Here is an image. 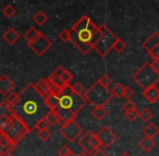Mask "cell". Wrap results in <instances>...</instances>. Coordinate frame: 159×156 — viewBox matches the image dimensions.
<instances>
[{
	"label": "cell",
	"mask_w": 159,
	"mask_h": 156,
	"mask_svg": "<svg viewBox=\"0 0 159 156\" xmlns=\"http://www.w3.org/2000/svg\"><path fill=\"white\" fill-rule=\"evenodd\" d=\"M89 142H91L92 147H93L95 151H97V149H99L100 147H102V143H100V141H99V139H98L97 134L94 133L93 135H92L91 141H89Z\"/></svg>",
	"instance_id": "cell-34"
},
{
	"label": "cell",
	"mask_w": 159,
	"mask_h": 156,
	"mask_svg": "<svg viewBox=\"0 0 159 156\" xmlns=\"http://www.w3.org/2000/svg\"><path fill=\"white\" fill-rule=\"evenodd\" d=\"M120 156H132V155H131V154L129 153V152H123V153H122Z\"/></svg>",
	"instance_id": "cell-47"
},
{
	"label": "cell",
	"mask_w": 159,
	"mask_h": 156,
	"mask_svg": "<svg viewBox=\"0 0 159 156\" xmlns=\"http://www.w3.org/2000/svg\"><path fill=\"white\" fill-rule=\"evenodd\" d=\"M92 115H93V117L96 119V120L100 121L108 115V110L106 109L105 106H93Z\"/></svg>",
	"instance_id": "cell-20"
},
{
	"label": "cell",
	"mask_w": 159,
	"mask_h": 156,
	"mask_svg": "<svg viewBox=\"0 0 159 156\" xmlns=\"http://www.w3.org/2000/svg\"><path fill=\"white\" fill-rule=\"evenodd\" d=\"M66 71V69L63 68V67H58L57 69H56L55 71H53V74L56 75H59V77H61L62 74H63V72Z\"/></svg>",
	"instance_id": "cell-45"
},
{
	"label": "cell",
	"mask_w": 159,
	"mask_h": 156,
	"mask_svg": "<svg viewBox=\"0 0 159 156\" xmlns=\"http://www.w3.org/2000/svg\"><path fill=\"white\" fill-rule=\"evenodd\" d=\"M152 67L155 68V70H157V71L159 72V59L152 60Z\"/></svg>",
	"instance_id": "cell-46"
},
{
	"label": "cell",
	"mask_w": 159,
	"mask_h": 156,
	"mask_svg": "<svg viewBox=\"0 0 159 156\" xmlns=\"http://www.w3.org/2000/svg\"><path fill=\"white\" fill-rule=\"evenodd\" d=\"M2 38L7 44L14 45L19 40H20V34H19L13 27H9V29L3 33Z\"/></svg>",
	"instance_id": "cell-16"
},
{
	"label": "cell",
	"mask_w": 159,
	"mask_h": 156,
	"mask_svg": "<svg viewBox=\"0 0 159 156\" xmlns=\"http://www.w3.org/2000/svg\"><path fill=\"white\" fill-rule=\"evenodd\" d=\"M35 86H36V88L44 95V96H48L49 94H51L48 78H47V79H40L39 81L35 84Z\"/></svg>",
	"instance_id": "cell-18"
},
{
	"label": "cell",
	"mask_w": 159,
	"mask_h": 156,
	"mask_svg": "<svg viewBox=\"0 0 159 156\" xmlns=\"http://www.w3.org/2000/svg\"><path fill=\"white\" fill-rule=\"evenodd\" d=\"M139 117L143 122H149L150 119L152 118V112L150 111L148 108H143V109L139 111Z\"/></svg>",
	"instance_id": "cell-27"
},
{
	"label": "cell",
	"mask_w": 159,
	"mask_h": 156,
	"mask_svg": "<svg viewBox=\"0 0 159 156\" xmlns=\"http://www.w3.org/2000/svg\"><path fill=\"white\" fill-rule=\"evenodd\" d=\"M134 109H137L136 105H135L133 102H131V99L126 101L125 103L123 104V111H130V110H134Z\"/></svg>",
	"instance_id": "cell-41"
},
{
	"label": "cell",
	"mask_w": 159,
	"mask_h": 156,
	"mask_svg": "<svg viewBox=\"0 0 159 156\" xmlns=\"http://www.w3.org/2000/svg\"><path fill=\"white\" fill-rule=\"evenodd\" d=\"M46 118V120L49 122V125H56L57 123H59V116H58L57 111L56 110H50V111L47 114V116L45 117Z\"/></svg>",
	"instance_id": "cell-24"
},
{
	"label": "cell",
	"mask_w": 159,
	"mask_h": 156,
	"mask_svg": "<svg viewBox=\"0 0 159 156\" xmlns=\"http://www.w3.org/2000/svg\"><path fill=\"white\" fill-rule=\"evenodd\" d=\"M143 133H144V135L147 136V138L154 139L159 134V128L157 127L156 125H154L152 122H148L147 125L144 127Z\"/></svg>",
	"instance_id": "cell-17"
},
{
	"label": "cell",
	"mask_w": 159,
	"mask_h": 156,
	"mask_svg": "<svg viewBox=\"0 0 159 156\" xmlns=\"http://www.w3.org/2000/svg\"><path fill=\"white\" fill-rule=\"evenodd\" d=\"M16 144L3 132H0V156H7L14 151Z\"/></svg>",
	"instance_id": "cell-10"
},
{
	"label": "cell",
	"mask_w": 159,
	"mask_h": 156,
	"mask_svg": "<svg viewBox=\"0 0 159 156\" xmlns=\"http://www.w3.org/2000/svg\"><path fill=\"white\" fill-rule=\"evenodd\" d=\"M60 134L69 142H74L83 134V129L74 120L60 125Z\"/></svg>",
	"instance_id": "cell-7"
},
{
	"label": "cell",
	"mask_w": 159,
	"mask_h": 156,
	"mask_svg": "<svg viewBox=\"0 0 159 156\" xmlns=\"http://www.w3.org/2000/svg\"><path fill=\"white\" fill-rule=\"evenodd\" d=\"M49 125H49V122L46 120V118H44L40 121H38L37 125H36V127H35V129L37 130V131H40V130H46L49 128Z\"/></svg>",
	"instance_id": "cell-37"
},
{
	"label": "cell",
	"mask_w": 159,
	"mask_h": 156,
	"mask_svg": "<svg viewBox=\"0 0 159 156\" xmlns=\"http://www.w3.org/2000/svg\"><path fill=\"white\" fill-rule=\"evenodd\" d=\"M38 34H39V32H38L35 27H31V29H29L26 32H25L23 36H24L25 40H26L27 43H30V42H32V40H35V38L38 36Z\"/></svg>",
	"instance_id": "cell-25"
},
{
	"label": "cell",
	"mask_w": 159,
	"mask_h": 156,
	"mask_svg": "<svg viewBox=\"0 0 159 156\" xmlns=\"http://www.w3.org/2000/svg\"><path fill=\"white\" fill-rule=\"evenodd\" d=\"M157 59H159V56H158V58H157ZM155 60H156V59H155Z\"/></svg>",
	"instance_id": "cell-50"
},
{
	"label": "cell",
	"mask_w": 159,
	"mask_h": 156,
	"mask_svg": "<svg viewBox=\"0 0 159 156\" xmlns=\"http://www.w3.org/2000/svg\"><path fill=\"white\" fill-rule=\"evenodd\" d=\"M139 146L143 152H145V153H149V152L155 147V142H154L152 139L145 136V138H143L139 142Z\"/></svg>",
	"instance_id": "cell-19"
},
{
	"label": "cell",
	"mask_w": 159,
	"mask_h": 156,
	"mask_svg": "<svg viewBox=\"0 0 159 156\" xmlns=\"http://www.w3.org/2000/svg\"><path fill=\"white\" fill-rule=\"evenodd\" d=\"M58 114V116H59V121H60V125H66V123L70 122V121H73L75 119V117H76V114H74L73 111H71V110L69 109H66V108H62L60 107L58 110H56Z\"/></svg>",
	"instance_id": "cell-13"
},
{
	"label": "cell",
	"mask_w": 159,
	"mask_h": 156,
	"mask_svg": "<svg viewBox=\"0 0 159 156\" xmlns=\"http://www.w3.org/2000/svg\"><path fill=\"white\" fill-rule=\"evenodd\" d=\"M37 136L39 140L42 141H47L49 138L51 136V131L49 129H46V130H40V131H37Z\"/></svg>",
	"instance_id": "cell-33"
},
{
	"label": "cell",
	"mask_w": 159,
	"mask_h": 156,
	"mask_svg": "<svg viewBox=\"0 0 159 156\" xmlns=\"http://www.w3.org/2000/svg\"><path fill=\"white\" fill-rule=\"evenodd\" d=\"M2 13L5 14L6 18L10 19V18H12V17H13L14 14H16V9H14V8L12 7L11 5H7L2 9Z\"/></svg>",
	"instance_id": "cell-31"
},
{
	"label": "cell",
	"mask_w": 159,
	"mask_h": 156,
	"mask_svg": "<svg viewBox=\"0 0 159 156\" xmlns=\"http://www.w3.org/2000/svg\"><path fill=\"white\" fill-rule=\"evenodd\" d=\"M72 86V88H73V91H74L76 94H79V95H83L84 96V94H85V87H84V85L83 84H81L80 82H75L73 85H71Z\"/></svg>",
	"instance_id": "cell-32"
},
{
	"label": "cell",
	"mask_w": 159,
	"mask_h": 156,
	"mask_svg": "<svg viewBox=\"0 0 159 156\" xmlns=\"http://www.w3.org/2000/svg\"><path fill=\"white\" fill-rule=\"evenodd\" d=\"M94 134L93 131H86V132H83V134L77 139V144L80 145V147L83 149V152L87 153L89 155H91L92 153L95 152V149L92 147L91 145V138L92 135Z\"/></svg>",
	"instance_id": "cell-11"
},
{
	"label": "cell",
	"mask_w": 159,
	"mask_h": 156,
	"mask_svg": "<svg viewBox=\"0 0 159 156\" xmlns=\"http://www.w3.org/2000/svg\"><path fill=\"white\" fill-rule=\"evenodd\" d=\"M139 111H137V109L130 110V111H124L125 118L128 119L129 121H131V122L136 120V118H139Z\"/></svg>",
	"instance_id": "cell-30"
},
{
	"label": "cell",
	"mask_w": 159,
	"mask_h": 156,
	"mask_svg": "<svg viewBox=\"0 0 159 156\" xmlns=\"http://www.w3.org/2000/svg\"><path fill=\"white\" fill-rule=\"evenodd\" d=\"M96 134H97L98 139H99L100 143H102V149H109L117 141V135L107 125L102 127Z\"/></svg>",
	"instance_id": "cell-9"
},
{
	"label": "cell",
	"mask_w": 159,
	"mask_h": 156,
	"mask_svg": "<svg viewBox=\"0 0 159 156\" xmlns=\"http://www.w3.org/2000/svg\"><path fill=\"white\" fill-rule=\"evenodd\" d=\"M14 87H16V85H14L13 81L8 75L2 74L0 77V93H1L2 96L6 97L10 93H12Z\"/></svg>",
	"instance_id": "cell-12"
},
{
	"label": "cell",
	"mask_w": 159,
	"mask_h": 156,
	"mask_svg": "<svg viewBox=\"0 0 159 156\" xmlns=\"http://www.w3.org/2000/svg\"><path fill=\"white\" fill-rule=\"evenodd\" d=\"M19 101H20V94H18V93H16V92L10 93L9 95H7V96L5 97L6 104H8V105L11 106V107L16 105Z\"/></svg>",
	"instance_id": "cell-23"
},
{
	"label": "cell",
	"mask_w": 159,
	"mask_h": 156,
	"mask_svg": "<svg viewBox=\"0 0 159 156\" xmlns=\"http://www.w3.org/2000/svg\"><path fill=\"white\" fill-rule=\"evenodd\" d=\"M61 79H62V81L64 82V84H70L71 81L73 80V75H72V73H71L70 71L66 70L63 72V74L61 75Z\"/></svg>",
	"instance_id": "cell-40"
},
{
	"label": "cell",
	"mask_w": 159,
	"mask_h": 156,
	"mask_svg": "<svg viewBox=\"0 0 159 156\" xmlns=\"http://www.w3.org/2000/svg\"><path fill=\"white\" fill-rule=\"evenodd\" d=\"M98 81H99L104 86H106V87H109V86H110V84L112 83V79H111L108 74H104L99 80H98Z\"/></svg>",
	"instance_id": "cell-39"
},
{
	"label": "cell",
	"mask_w": 159,
	"mask_h": 156,
	"mask_svg": "<svg viewBox=\"0 0 159 156\" xmlns=\"http://www.w3.org/2000/svg\"><path fill=\"white\" fill-rule=\"evenodd\" d=\"M133 96H134V91H133V88H131L130 86H125L124 92H123V97L126 101H129V99H131Z\"/></svg>",
	"instance_id": "cell-42"
},
{
	"label": "cell",
	"mask_w": 159,
	"mask_h": 156,
	"mask_svg": "<svg viewBox=\"0 0 159 156\" xmlns=\"http://www.w3.org/2000/svg\"><path fill=\"white\" fill-rule=\"evenodd\" d=\"M148 55H149V57L152 58V60L157 59V58H158V56H159V45H157V46L155 47V48L152 49L150 53H148Z\"/></svg>",
	"instance_id": "cell-43"
},
{
	"label": "cell",
	"mask_w": 159,
	"mask_h": 156,
	"mask_svg": "<svg viewBox=\"0 0 159 156\" xmlns=\"http://www.w3.org/2000/svg\"><path fill=\"white\" fill-rule=\"evenodd\" d=\"M70 156H76V155H74V154H72V155H70Z\"/></svg>",
	"instance_id": "cell-49"
},
{
	"label": "cell",
	"mask_w": 159,
	"mask_h": 156,
	"mask_svg": "<svg viewBox=\"0 0 159 156\" xmlns=\"http://www.w3.org/2000/svg\"><path fill=\"white\" fill-rule=\"evenodd\" d=\"M157 45H159V33L158 32H154V33L150 34L145 40V42L143 43V48L145 49L147 53H150Z\"/></svg>",
	"instance_id": "cell-15"
},
{
	"label": "cell",
	"mask_w": 159,
	"mask_h": 156,
	"mask_svg": "<svg viewBox=\"0 0 159 156\" xmlns=\"http://www.w3.org/2000/svg\"><path fill=\"white\" fill-rule=\"evenodd\" d=\"M132 79L144 91L159 83V72L155 70L152 62H145L139 70L133 73Z\"/></svg>",
	"instance_id": "cell-3"
},
{
	"label": "cell",
	"mask_w": 159,
	"mask_h": 156,
	"mask_svg": "<svg viewBox=\"0 0 159 156\" xmlns=\"http://www.w3.org/2000/svg\"><path fill=\"white\" fill-rule=\"evenodd\" d=\"M27 45H29L30 48L33 50V53H35L36 56L42 57V56L50 48L52 44H51V42L49 40V38L47 37L46 35H44V34L39 32L37 37L34 40H32V42L27 43Z\"/></svg>",
	"instance_id": "cell-8"
},
{
	"label": "cell",
	"mask_w": 159,
	"mask_h": 156,
	"mask_svg": "<svg viewBox=\"0 0 159 156\" xmlns=\"http://www.w3.org/2000/svg\"><path fill=\"white\" fill-rule=\"evenodd\" d=\"M58 154H59V156H70L73 154V152L71 151L70 147L66 146V145H61V147H60L59 151H58Z\"/></svg>",
	"instance_id": "cell-36"
},
{
	"label": "cell",
	"mask_w": 159,
	"mask_h": 156,
	"mask_svg": "<svg viewBox=\"0 0 159 156\" xmlns=\"http://www.w3.org/2000/svg\"><path fill=\"white\" fill-rule=\"evenodd\" d=\"M126 48V43L124 40H122L121 38L118 37L116 43L113 44V47H112V50L117 54H121L123 50H125Z\"/></svg>",
	"instance_id": "cell-26"
},
{
	"label": "cell",
	"mask_w": 159,
	"mask_h": 156,
	"mask_svg": "<svg viewBox=\"0 0 159 156\" xmlns=\"http://www.w3.org/2000/svg\"><path fill=\"white\" fill-rule=\"evenodd\" d=\"M48 81H49V85H50V93H51V94L56 95V96H60V95H61L62 90H63L64 86H59V85H57V84L52 83V82H51L49 79H48Z\"/></svg>",
	"instance_id": "cell-29"
},
{
	"label": "cell",
	"mask_w": 159,
	"mask_h": 156,
	"mask_svg": "<svg viewBox=\"0 0 159 156\" xmlns=\"http://www.w3.org/2000/svg\"><path fill=\"white\" fill-rule=\"evenodd\" d=\"M19 94L20 101L16 105L12 106V110L22 122L33 131L38 121L44 119L51 109L47 105L46 96L36 88L35 84H26Z\"/></svg>",
	"instance_id": "cell-1"
},
{
	"label": "cell",
	"mask_w": 159,
	"mask_h": 156,
	"mask_svg": "<svg viewBox=\"0 0 159 156\" xmlns=\"http://www.w3.org/2000/svg\"><path fill=\"white\" fill-rule=\"evenodd\" d=\"M7 156H13V155H12V154H9V155H7Z\"/></svg>",
	"instance_id": "cell-48"
},
{
	"label": "cell",
	"mask_w": 159,
	"mask_h": 156,
	"mask_svg": "<svg viewBox=\"0 0 159 156\" xmlns=\"http://www.w3.org/2000/svg\"><path fill=\"white\" fill-rule=\"evenodd\" d=\"M70 35L71 43L77 50L82 55H87L94 49V44L100 35V29L89 17L83 16L70 29Z\"/></svg>",
	"instance_id": "cell-2"
},
{
	"label": "cell",
	"mask_w": 159,
	"mask_h": 156,
	"mask_svg": "<svg viewBox=\"0 0 159 156\" xmlns=\"http://www.w3.org/2000/svg\"><path fill=\"white\" fill-rule=\"evenodd\" d=\"M89 156H109V155L102 149H97V151L94 152V153H92L91 155H89Z\"/></svg>",
	"instance_id": "cell-44"
},
{
	"label": "cell",
	"mask_w": 159,
	"mask_h": 156,
	"mask_svg": "<svg viewBox=\"0 0 159 156\" xmlns=\"http://www.w3.org/2000/svg\"><path fill=\"white\" fill-rule=\"evenodd\" d=\"M47 21H48V17H47V14L44 13L42 10L38 11V12H36V13L33 16V22L35 23V24H37L38 26L44 25Z\"/></svg>",
	"instance_id": "cell-22"
},
{
	"label": "cell",
	"mask_w": 159,
	"mask_h": 156,
	"mask_svg": "<svg viewBox=\"0 0 159 156\" xmlns=\"http://www.w3.org/2000/svg\"><path fill=\"white\" fill-rule=\"evenodd\" d=\"M49 80H50L52 83H55V84H57V85H59V86H64V85H66V84H64V82L62 81V79H61V77H59V75H56V74H51L50 77L48 78Z\"/></svg>",
	"instance_id": "cell-38"
},
{
	"label": "cell",
	"mask_w": 159,
	"mask_h": 156,
	"mask_svg": "<svg viewBox=\"0 0 159 156\" xmlns=\"http://www.w3.org/2000/svg\"><path fill=\"white\" fill-rule=\"evenodd\" d=\"M124 88H125V86H123L120 83H117L116 85H113L112 88H111V93H112L113 96L118 97V98H121V97H123Z\"/></svg>",
	"instance_id": "cell-28"
},
{
	"label": "cell",
	"mask_w": 159,
	"mask_h": 156,
	"mask_svg": "<svg viewBox=\"0 0 159 156\" xmlns=\"http://www.w3.org/2000/svg\"><path fill=\"white\" fill-rule=\"evenodd\" d=\"M143 96L148 103L155 104L159 101V87L154 85L152 87H148L143 91Z\"/></svg>",
	"instance_id": "cell-14"
},
{
	"label": "cell",
	"mask_w": 159,
	"mask_h": 156,
	"mask_svg": "<svg viewBox=\"0 0 159 156\" xmlns=\"http://www.w3.org/2000/svg\"><path fill=\"white\" fill-rule=\"evenodd\" d=\"M112 93L109 87L104 86L99 81L94 83L89 90L85 92L84 97L87 103L93 106H105L111 101Z\"/></svg>",
	"instance_id": "cell-5"
},
{
	"label": "cell",
	"mask_w": 159,
	"mask_h": 156,
	"mask_svg": "<svg viewBox=\"0 0 159 156\" xmlns=\"http://www.w3.org/2000/svg\"><path fill=\"white\" fill-rule=\"evenodd\" d=\"M59 38L61 42L69 43L71 42V35H70V30H63L59 33Z\"/></svg>",
	"instance_id": "cell-35"
},
{
	"label": "cell",
	"mask_w": 159,
	"mask_h": 156,
	"mask_svg": "<svg viewBox=\"0 0 159 156\" xmlns=\"http://www.w3.org/2000/svg\"><path fill=\"white\" fill-rule=\"evenodd\" d=\"M60 98V107L69 109L77 115V112L82 109L87 104V101L83 95H79L73 91L72 86L70 84L64 85L62 90Z\"/></svg>",
	"instance_id": "cell-4"
},
{
	"label": "cell",
	"mask_w": 159,
	"mask_h": 156,
	"mask_svg": "<svg viewBox=\"0 0 159 156\" xmlns=\"http://www.w3.org/2000/svg\"><path fill=\"white\" fill-rule=\"evenodd\" d=\"M99 29H100V35L97 38L95 44H94V50L100 57H105V56H107L112 50L113 44L117 40L118 36L115 35L106 25H100Z\"/></svg>",
	"instance_id": "cell-6"
},
{
	"label": "cell",
	"mask_w": 159,
	"mask_h": 156,
	"mask_svg": "<svg viewBox=\"0 0 159 156\" xmlns=\"http://www.w3.org/2000/svg\"><path fill=\"white\" fill-rule=\"evenodd\" d=\"M47 105L49 106L51 110H58L60 108V98L59 96H56L53 94H49L46 96Z\"/></svg>",
	"instance_id": "cell-21"
}]
</instances>
